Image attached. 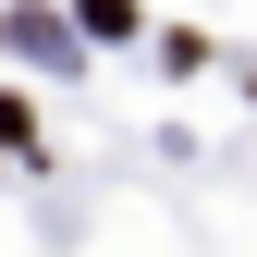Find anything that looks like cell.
I'll use <instances>...</instances> for the list:
<instances>
[{
  "label": "cell",
  "mask_w": 257,
  "mask_h": 257,
  "mask_svg": "<svg viewBox=\"0 0 257 257\" xmlns=\"http://www.w3.org/2000/svg\"><path fill=\"white\" fill-rule=\"evenodd\" d=\"M74 25L86 37H135V0H74Z\"/></svg>",
  "instance_id": "obj_1"
}]
</instances>
